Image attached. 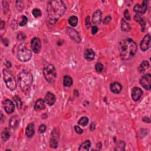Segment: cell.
I'll return each instance as SVG.
<instances>
[{"label": "cell", "instance_id": "6da1fadb", "mask_svg": "<svg viewBox=\"0 0 151 151\" xmlns=\"http://www.w3.org/2000/svg\"><path fill=\"white\" fill-rule=\"evenodd\" d=\"M66 10V7L62 1L54 0L50 1L47 7L49 21L51 24L55 23L64 14Z\"/></svg>", "mask_w": 151, "mask_h": 151}, {"label": "cell", "instance_id": "7a4b0ae2", "mask_svg": "<svg viewBox=\"0 0 151 151\" xmlns=\"http://www.w3.org/2000/svg\"><path fill=\"white\" fill-rule=\"evenodd\" d=\"M120 56L123 60H128L132 58L137 51V45L132 39L126 38L119 45Z\"/></svg>", "mask_w": 151, "mask_h": 151}, {"label": "cell", "instance_id": "3957f363", "mask_svg": "<svg viewBox=\"0 0 151 151\" xmlns=\"http://www.w3.org/2000/svg\"><path fill=\"white\" fill-rule=\"evenodd\" d=\"M18 81L20 88L24 92L30 89L33 82V77L30 72L27 70H22L18 76Z\"/></svg>", "mask_w": 151, "mask_h": 151}, {"label": "cell", "instance_id": "277c9868", "mask_svg": "<svg viewBox=\"0 0 151 151\" xmlns=\"http://www.w3.org/2000/svg\"><path fill=\"white\" fill-rule=\"evenodd\" d=\"M3 75L4 82L8 88L11 91H14L16 89L17 83L13 75L7 69L3 70Z\"/></svg>", "mask_w": 151, "mask_h": 151}, {"label": "cell", "instance_id": "5b68a950", "mask_svg": "<svg viewBox=\"0 0 151 151\" xmlns=\"http://www.w3.org/2000/svg\"><path fill=\"white\" fill-rule=\"evenodd\" d=\"M43 74L46 80L49 83H53L57 77V73L55 67L52 65H48L44 67Z\"/></svg>", "mask_w": 151, "mask_h": 151}, {"label": "cell", "instance_id": "8992f818", "mask_svg": "<svg viewBox=\"0 0 151 151\" xmlns=\"http://www.w3.org/2000/svg\"><path fill=\"white\" fill-rule=\"evenodd\" d=\"M31 52L26 48L25 44H21L18 48V57L21 61L26 62L28 61L31 57Z\"/></svg>", "mask_w": 151, "mask_h": 151}, {"label": "cell", "instance_id": "52a82bcc", "mask_svg": "<svg viewBox=\"0 0 151 151\" xmlns=\"http://www.w3.org/2000/svg\"><path fill=\"white\" fill-rule=\"evenodd\" d=\"M140 83L145 89L149 90L151 88L150 74H146L144 76H143L140 80Z\"/></svg>", "mask_w": 151, "mask_h": 151}, {"label": "cell", "instance_id": "ba28073f", "mask_svg": "<svg viewBox=\"0 0 151 151\" xmlns=\"http://www.w3.org/2000/svg\"><path fill=\"white\" fill-rule=\"evenodd\" d=\"M31 47L35 53H38L42 49V43L38 37H34L31 42Z\"/></svg>", "mask_w": 151, "mask_h": 151}, {"label": "cell", "instance_id": "9c48e42d", "mask_svg": "<svg viewBox=\"0 0 151 151\" xmlns=\"http://www.w3.org/2000/svg\"><path fill=\"white\" fill-rule=\"evenodd\" d=\"M150 35H146L144 38H143L142 41L140 43V49L142 51H145L148 50L150 45Z\"/></svg>", "mask_w": 151, "mask_h": 151}, {"label": "cell", "instance_id": "30bf717a", "mask_svg": "<svg viewBox=\"0 0 151 151\" xmlns=\"http://www.w3.org/2000/svg\"><path fill=\"white\" fill-rule=\"evenodd\" d=\"M67 32L68 34L70 36V37L72 38L73 40L77 43H80L81 42V38L79 34L77 32V31L71 28H67Z\"/></svg>", "mask_w": 151, "mask_h": 151}, {"label": "cell", "instance_id": "8fae6325", "mask_svg": "<svg viewBox=\"0 0 151 151\" xmlns=\"http://www.w3.org/2000/svg\"><path fill=\"white\" fill-rule=\"evenodd\" d=\"M4 107L6 111V112L9 114L14 112L15 110V106L14 103L9 99H6L4 102Z\"/></svg>", "mask_w": 151, "mask_h": 151}, {"label": "cell", "instance_id": "7c38bea8", "mask_svg": "<svg viewBox=\"0 0 151 151\" xmlns=\"http://www.w3.org/2000/svg\"><path fill=\"white\" fill-rule=\"evenodd\" d=\"M142 90L139 87H134L132 90V98L134 101H138L142 97Z\"/></svg>", "mask_w": 151, "mask_h": 151}, {"label": "cell", "instance_id": "4fadbf2b", "mask_svg": "<svg viewBox=\"0 0 151 151\" xmlns=\"http://www.w3.org/2000/svg\"><path fill=\"white\" fill-rule=\"evenodd\" d=\"M147 10L146 1H144L142 4H136L134 7V11L138 14H144Z\"/></svg>", "mask_w": 151, "mask_h": 151}, {"label": "cell", "instance_id": "5bb4252c", "mask_svg": "<svg viewBox=\"0 0 151 151\" xmlns=\"http://www.w3.org/2000/svg\"><path fill=\"white\" fill-rule=\"evenodd\" d=\"M59 144V135L57 132H53L52 137L51 138L50 144L51 148H57Z\"/></svg>", "mask_w": 151, "mask_h": 151}, {"label": "cell", "instance_id": "9a60e30c", "mask_svg": "<svg viewBox=\"0 0 151 151\" xmlns=\"http://www.w3.org/2000/svg\"><path fill=\"white\" fill-rule=\"evenodd\" d=\"M110 89L111 92H113V93L117 94L121 92L122 89V87L120 83H119L117 82H114L110 84Z\"/></svg>", "mask_w": 151, "mask_h": 151}, {"label": "cell", "instance_id": "2e32d148", "mask_svg": "<svg viewBox=\"0 0 151 151\" xmlns=\"http://www.w3.org/2000/svg\"><path fill=\"white\" fill-rule=\"evenodd\" d=\"M55 97L54 95L50 92H48L45 96V102L50 106H52L54 104V103L55 102Z\"/></svg>", "mask_w": 151, "mask_h": 151}, {"label": "cell", "instance_id": "e0dca14e", "mask_svg": "<svg viewBox=\"0 0 151 151\" xmlns=\"http://www.w3.org/2000/svg\"><path fill=\"white\" fill-rule=\"evenodd\" d=\"M35 133V130H34V124L33 123H31L26 128V135L28 138H32Z\"/></svg>", "mask_w": 151, "mask_h": 151}, {"label": "cell", "instance_id": "ac0fdd59", "mask_svg": "<svg viewBox=\"0 0 151 151\" xmlns=\"http://www.w3.org/2000/svg\"><path fill=\"white\" fill-rule=\"evenodd\" d=\"M102 21V12L100 10H97L93 15L92 21L94 24H99Z\"/></svg>", "mask_w": 151, "mask_h": 151}, {"label": "cell", "instance_id": "d6986e66", "mask_svg": "<svg viewBox=\"0 0 151 151\" xmlns=\"http://www.w3.org/2000/svg\"><path fill=\"white\" fill-rule=\"evenodd\" d=\"M45 107V101L43 99H40L35 103L34 105V109L37 111L39 110H42L44 109Z\"/></svg>", "mask_w": 151, "mask_h": 151}, {"label": "cell", "instance_id": "ffe728a7", "mask_svg": "<svg viewBox=\"0 0 151 151\" xmlns=\"http://www.w3.org/2000/svg\"><path fill=\"white\" fill-rule=\"evenodd\" d=\"M20 119L17 116H14L11 117L9 121L10 126L12 128H16L19 125Z\"/></svg>", "mask_w": 151, "mask_h": 151}, {"label": "cell", "instance_id": "44dd1931", "mask_svg": "<svg viewBox=\"0 0 151 151\" xmlns=\"http://www.w3.org/2000/svg\"><path fill=\"white\" fill-rule=\"evenodd\" d=\"M84 57L87 60L92 61L95 57V53L92 49H87L84 52Z\"/></svg>", "mask_w": 151, "mask_h": 151}, {"label": "cell", "instance_id": "7402d4cb", "mask_svg": "<svg viewBox=\"0 0 151 151\" xmlns=\"http://www.w3.org/2000/svg\"><path fill=\"white\" fill-rule=\"evenodd\" d=\"M149 67V63L148 61H144L140 65L138 70L140 73H144Z\"/></svg>", "mask_w": 151, "mask_h": 151}, {"label": "cell", "instance_id": "603a6c76", "mask_svg": "<svg viewBox=\"0 0 151 151\" xmlns=\"http://www.w3.org/2000/svg\"><path fill=\"white\" fill-rule=\"evenodd\" d=\"M91 146V142L90 140H87L84 141L78 148L79 150H89Z\"/></svg>", "mask_w": 151, "mask_h": 151}, {"label": "cell", "instance_id": "cb8c5ba5", "mask_svg": "<svg viewBox=\"0 0 151 151\" xmlns=\"http://www.w3.org/2000/svg\"><path fill=\"white\" fill-rule=\"evenodd\" d=\"M63 84L66 87H70L73 84V79L69 76H65L63 78Z\"/></svg>", "mask_w": 151, "mask_h": 151}, {"label": "cell", "instance_id": "d4e9b609", "mask_svg": "<svg viewBox=\"0 0 151 151\" xmlns=\"http://www.w3.org/2000/svg\"><path fill=\"white\" fill-rule=\"evenodd\" d=\"M121 28H122V30L123 31H125V32H128V31H129L131 29L129 23L127 22L124 19L122 20Z\"/></svg>", "mask_w": 151, "mask_h": 151}, {"label": "cell", "instance_id": "484cf974", "mask_svg": "<svg viewBox=\"0 0 151 151\" xmlns=\"http://www.w3.org/2000/svg\"><path fill=\"white\" fill-rule=\"evenodd\" d=\"M69 23L70 24L73 26V27H75L77 25V23H78V18L76 16H71L69 18Z\"/></svg>", "mask_w": 151, "mask_h": 151}, {"label": "cell", "instance_id": "4316f807", "mask_svg": "<svg viewBox=\"0 0 151 151\" xmlns=\"http://www.w3.org/2000/svg\"><path fill=\"white\" fill-rule=\"evenodd\" d=\"M10 137V134L9 131H8L7 129H5V130H4V131L2 132V134H1V138H2L3 140L5 142L7 140H9Z\"/></svg>", "mask_w": 151, "mask_h": 151}, {"label": "cell", "instance_id": "83f0119b", "mask_svg": "<svg viewBox=\"0 0 151 151\" xmlns=\"http://www.w3.org/2000/svg\"><path fill=\"white\" fill-rule=\"evenodd\" d=\"M88 123H89V119L87 117H82L78 122V125H80L82 126H86L87 124H88Z\"/></svg>", "mask_w": 151, "mask_h": 151}, {"label": "cell", "instance_id": "f1b7e54d", "mask_svg": "<svg viewBox=\"0 0 151 151\" xmlns=\"http://www.w3.org/2000/svg\"><path fill=\"white\" fill-rule=\"evenodd\" d=\"M32 14L36 18H38L42 15V11L38 9H34L32 11Z\"/></svg>", "mask_w": 151, "mask_h": 151}, {"label": "cell", "instance_id": "f546056e", "mask_svg": "<svg viewBox=\"0 0 151 151\" xmlns=\"http://www.w3.org/2000/svg\"><path fill=\"white\" fill-rule=\"evenodd\" d=\"M95 69H96L98 72L100 73L103 69V66L101 63H96V65H95Z\"/></svg>", "mask_w": 151, "mask_h": 151}, {"label": "cell", "instance_id": "4dcf8cb0", "mask_svg": "<svg viewBox=\"0 0 151 151\" xmlns=\"http://www.w3.org/2000/svg\"><path fill=\"white\" fill-rule=\"evenodd\" d=\"M28 22V18L25 15H24V16L22 17V21L19 23V25L20 26H26V24Z\"/></svg>", "mask_w": 151, "mask_h": 151}, {"label": "cell", "instance_id": "1f68e13d", "mask_svg": "<svg viewBox=\"0 0 151 151\" xmlns=\"http://www.w3.org/2000/svg\"><path fill=\"white\" fill-rule=\"evenodd\" d=\"M14 100L15 101V104L17 105L18 108H20L21 105H22V103H21V101L20 100V99L17 97V96H15L14 98Z\"/></svg>", "mask_w": 151, "mask_h": 151}, {"label": "cell", "instance_id": "d6a6232c", "mask_svg": "<svg viewBox=\"0 0 151 151\" xmlns=\"http://www.w3.org/2000/svg\"><path fill=\"white\" fill-rule=\"evenodd\" d=\"M46 129H47V127L45 125H43V124L41 125L38 128V132L40 133H43L45 132Z\"/></svg>", "mask_w": 151, "mask_h": 151}, {"label": "cell", "instance_id": "836d02e7", "mask_svg": "<svg viewBox=\"0 0 151 151\" xmlns=\"http://www.w3.org/2000/svg\"><path fill=\"white\" fill-rule=\"evenodd\" d=\"M124 16L125 18L128 20H131V16H130V14H129V12L128 10H126L124 12Z\"/></svg>", "mask_w": 151, "mask_h": 151}, {"label": "cell", "instance_id": "e575fe53", "mask_svg": "<svg viewBox=\"0 0 151 151\" xmlns=\"http://www.w3.org/2000/svg\"><path fill=\"white\" fill-rule=\"evenodd\" d=\"M110 21H111V17L110 15H109V16H107L104 18V20L103 21V22L104 24H108L110 22Z\"/></svg>", "mask_w": 151, "mask_h": 151}, {"label": "cell", "instance_id": "d590c367", "mask_svg": "<svg viewBox=\"0 0 151 151\" xmlns=\"http://www.w3.org/2000/svg\"><path fill=\"white\" fill-rule=\"evenodd\" d=\"M75 129L76 131V132L78 133V134H82L83 132V131L80 128V127L78 126H75Z\"/></svg>", "mask_w": 151, "mask_h": 151}, {"label": "cell", "instance_id": "8d00e7d4", "mask_svg": "<svg viewBox=\"0 0 151 151\" xmlns=\"http://www.w3.org/2000/svg\"><path fill=\"white\" fill-rule=\"evenodd\" d=\"M98 31V28L96 26H94L92 28V33L93 34H96Z\"/></svg>", "mask_w": 151, "mask_h": 151}, {"label": "cell", "instance_id": "74e56055", "mask_svg": "<svg viewBox=\"0 0 151 151\" xmlns=\"http://www.w3.org/2000/svg\"><path fill=\"white\" fill-rule=\"evenodd\" d=\"M17 37H18V40H22L25 39V36H24V34H22V33H20L18 34Z\"/></svg>", "mask_w": 151, "mask_h": 151}, {"label": "cell", "instance_id": "f35d334b", "mask_svg": "<svg viewBox=\"0 0 151 151\" xmlns=\"http://www.w3.org/2000/svg\"><path fill=\"white\" fill-rule=\"evenodd\" d=\"M86 25L87 27H90L91 24H90V19H89V17H87L86 19Z\"/></svg>", "mask_w": 151, "mask_h": 151}, {"label": "cell", "instance_id": "ab89813d", "mask_svg": "<svg viewBox=\"0 0 151 151\" xmlns=\"http://www.w3.org/2000/svg\"><path fill=\"white\" fill-rule=\"evenodd\" d=\"M143 121H144L145 122H146V123H150V119L148 117H144V119H143Z\"/></svg>", "mask_w": 151, "mask_h": 151}, {"label": "cell", "instance_id": "60d3db41", "mask_svg": "<svg viewBox=\"0 0 151 151\" xmlns=\"http://www.w3.org/2000/svg\"><path fill=\"white\" fill-rule=\"evenodd\" d=\"M4 26H5V22L4 21H1V29H3L4 27Z\"/></svg>", "mask_w": 151, "mask_h": 151}]
</instances>
